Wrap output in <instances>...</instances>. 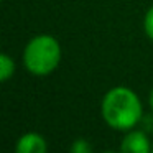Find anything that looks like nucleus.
<instances>
[{"mask_svg": "<svg viewBox=\"0 0 153 153\" xmlns=\"http://www.w3.org/2000/svg\"><path fill=\"white\" fill-rule=\"evenodd\" d=\"M100 117L115 132H128L143 120V102L133 89L114 86L100 100Z\"/></svg>", "mask_w": 153, "mask_h": 153, "instance_id": "nucleus-1", "label": "nucleus"}, {"mask_svg": "<svg viewBox=\"0 0 153 153\" xmlns=\"http://www.w3.org/2000/svg\"><path fill=\"white\" fill-rule=\"evenodd\" d=\"M63 59V48L59 41L48 33L35 35L25 45L22 63L25 69L35 77H46L58 69Z\"/></svg>", "mask_w": 153, "mask_h": 153, "instance_id": "nucleus-2", "label": "nucleus"}, {"mask_svg": "<svg viewBox=\"0 0 153 153\" xmlns=\"http://www.w3.org/2000/svg\"><path fill=\"white\" fill-rule=\"evenodd\" d=\"M120 150L123 153H153V140L143 130L132 128L125 132L120 142Z\"/></svg>", "mask_w": 153, "mask_h": 153, "instance_id": "nucleus-3", "label": "nucleus"}, {"mask_svg": "<svg viewBox=\"0 0 153 153\" xmlns=\"http://www.w3.org/2000/svg\"><path fill=\"white\" fill-rule=\"evenodd\" d=\"M15 150L18 153H46L48 142L38 132H25L18 137L15 143Z\"/></svg>", "mask_w": 153, "mask_h": 153, "instance_id": "nucleus-4", "label": "nucleus"}, {"mask_svg": "<svg viewBox=\"0 0 153 153\" xmlns=\"http://www.w3.org/2000/svg\"><path fill=\"white\" fill-rule=\"evenodd\" d=\"M15 69H17V66H15L13 58L7 53L0 54V82L10 81L15 74Z\"/></svg>", "mask_w": 153, "mask_h": 153, "instance_id": "nucleus-5", "label": "nucleus"}, {"mask_svg": "<svg viewBox=\"0 0 153 153\" xmlns=\"http://www.w3.org/2000/svg\"><path fill=\"white\" fill-rule=\"evenodd\" d=\"M143 31H145L146 38L153 43V5H150L148 10L143 15Z\"/></svg>", "mask_w": 153, "mask_h": 153, "instance_id": "nucleus-6", "label": "nucleus"}, {"mask_svg": "<svg viewBox=\"0 0 153 153\" xmlns=\"http://www.w3.org/2000/svg\"><path fill=\"white\" fill-rule=\"evenodd\" d=\"M71 152L73 153H91L92 152V145L86 138H76L71 143Z\"/></svg>", "mask_w": 153, "mask_h": 153, "instance_id": "nucleus-7", "label": "nucleus"}, {"mask_svg": "<svg viewBox=\"0 0 153 153\" xmlns=\"http://www.w3.org/2000/svg\"><path fill=\"white\" fill-rule=\"evenodd\" d=\"M148 105H150V109H152V112H153V87H152V91H150V94H148Z\"/></svg>", "mask_w": 153, "mask_h": 153, "instance_id": "nucleus-8", "label": "nucleus"}]
</instances>
